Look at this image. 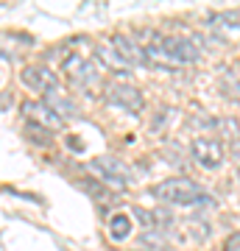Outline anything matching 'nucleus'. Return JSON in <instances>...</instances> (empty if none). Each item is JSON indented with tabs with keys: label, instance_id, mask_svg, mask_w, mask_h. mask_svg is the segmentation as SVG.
<instances>
[{
	"label": "nucleus",
	"instance_id": "nucleus-1",
	"mask_svg": "<svg viewBox=\"0 0 240 251\" xmlns=\"http://www.w3.org/2000/svg\"><path fill=\"white\" fill-rule=\"evenodd\" d=\"M151 193H154V198H160V201H165V204L190 206L204 190L190 179H165V181H160V184H154Z\"/></svg>",
	"mask_w": 240,
	"mask_h": 251
},
{
	"label": "nucleus",
	"instance_id": "nucleus-2",
	"mask_svg": "<svg viewBox=\"0 0 240 251\" xmlns=\"http://www.w3.org/2000/svg\"><path fill=\"white\" fill-rule=\"evenodd\" d=\"M89 171L98 173L101 181L115 184V187L132 184V171H129V165H123V162L115 159V156H98V159H92L89 162Z\"/></svg>",
	"mask_w": 240,
	"mask_h": 251
},
{
	"label": "nucleus",
	"instance_id": "nucleus-3",
	"mask_svg": "<svg viewBox=\"0 0 240 251\" xmlns=\"http://www.w3.org/2000/svg\"><path fill=\"white\" fill-rule=\"evenodd\" d=\"M160 48L173 64H196L201 59L196 39H187V36H162Z\"/></svg>",
	"mask_w": 240,
	"mask_h": 251
},
{
	"label": "nucleus",
	"instance_id": "nucleus-4",
	"mask_svg": "<svg viewBox=\"0 0 240 251\" xmlns=\"http://www.w3.org/2000/svg\"><path fill=\"white\" fill-rule=\"evenodd\" d=\"M107 98H109V103H115V106L126 109V112H132V115L142 112V106H145L142 92L137 90L134 84H126V81H115V84H109Z\"/></svg>",
	"mask_w": 240,
	"mask_h": 251
},
{
	"label": "nucleus",
	"instance_id": "nucleus-5",
	"mask_svg": "<svg viewBox=\"0 0 240 251\" xmlns=\"http://www.w3.org/2000/svg\"><path fill=\"white\" fill-rule=\"evenodd\" d=\"M62 70L76 87H84V90H87V87H95V81H98V73H95L92 62L84 59V56H79V53L67 56V59L62 62Z\"/></svg>",
	"mask_w": 240,
	"mask_h": 251
},
{
	"label": "nucleus",
	"instance_id": "nucleus-6",
	"mask_svg": "<svg viewBox=\"0 0 240 251\" xmlns=\"http://www.w3.org/2000/svg\"><path fill=\"white\" fill-rule=\"evenodd\" d=\"M193 159L204 168V171H215L223 162V145L215 137H196L193 140Z\"/></svg>",
	"mask_w": 240,
	"mask_h": 251
},
{
	"label": "nucleus",
	"instance_id": "nucleus-7",
	"mask_svg": "<svg viewBox=\"0 0 240 251\" xmlns=\"http://www.w3.org/2000/svg\"><path fill=\"white\" fill-rule=\"evenodd\" d=\"M20 81L26 84L28 90L42 92V95L59 87V78L53 75V70H48L42 64H28V67H23V70H20Z\"/></svg>",
	"mask_w": 240,
	"mask_h": 251
},
{
	"label": "nucleus",
	"instance_id": "nucleus-8",
	"mask_svg": "<svg viewBox=\"0 0 240 251\" xmlns=\"http://www.w3.org/2000/svg\"><path fill=\"white\" fill-rule=\"evenodd\" d=\"M23 115H28V120H31V123L42 126V128H48V131L62 128V117L53 115V112L45 106L42 100H39V103H36V100H26V103H23Z\"/></svg>",
	"mask_w": 240,
	"mask_h": 251
},
{
	"label": "nucleus",
	"instance_id": "nucleus-9",
	"mask_svg": "<svg viewBox=\"0 0 240 251\" xmlns=\"http://www.w3.org/2000/svg\"><path fill=\"white\" fill-rule=\"evenodd\" d=\"M112 45H115V50L120 53V59H123L129 67L132 64H140V62H145V56H142V48L134 42L132 36H126V34H115L112 36Z\"/></svg>",
	"mask_w": 240,
	"mask_h": 251
},
{
	"label": "nucleus",
	"instance_id": "nucleus-10",
	"mask_svg": "<svg viewBox=\"0 0 240 251\" xmlns=\"http://www.w3.org/2000/svg\"><path fill=\"white\" fill-rule=\"evenodd\" d=\"M45 106L51 109L53 115H59L64 120V117H76V103H73L67 95H64V90L62 87H56V90H51V92H45V100H42Z\"/></svg>",
	"mask_w": 240,
	"mask_h": 251
},
{
	"label": "nucleus",
	"instance_id": "nucleus-11",
	"mask_svg": "<svg viewBox=\"0 0 240 251\" xmlns=\"http://www.w3.org/2000/svg\"><path fill=\"white\" fill-rule=\"evenodd\" d=\"M95 53H98V59L104 62V70H112V73H117V75H129V73H132V67L120 59V53H117L112 45H101Z\"/></svg>",
	"mask_w": 240,
	"mask_h": 251
},
{
	"label": "nucleus",
	"instance_id": "nucleus-12",
	"mask_svg": "<svg viewBox=\"0 0 240 251\" xmlns=\"http://www.w3.org/2000/svg\"><path fill=\"white\" fill-rule=\"evenodd\" d=\"M132 234V218L126 215V212H117V215H112L109 218V237L112 240H126Z\"/></svg>",
	"mask_w": 240,
	"mask_h": 251
},
{
	"label": "nucleus",
	"instance_id": "nucleus-13",
	"mask_svg": "<svg viewBox=\"0 0 240 251\" xmlns=\"http://www.w3.org/2000/svg\"><path fill=\"white\" fill-rule=\"evenodd\" d=\"M213 25L218 28H240V9H226L213 17Z\"/></svg>",
	"mask_w": 240,
	"mask_h": 251
},
{
	"label": "nucleus",
	"instance_id": "nucleus-14",
	"mask_svg": "<svg viewBox=\"0 0 240 251\" xmlns=\"http://www.w3.org/2000/svg\"><path fill=\"white\" fill-rule=\"evenodd\" d=\"M142 246H148L145 251H165V243H162V237H157L154 232H145V234H142Z\"/></svg>",
	"mask_w": 240,
	"mask_h": 251
},
{
	"label": "nucleus",
	"instance_id": "nucleus-15",
	"mask_svg": "<svg viewBox=\"0 0 240 251\" xmlns=\"http://www.w3.org/2000/svg\"><path fill=\"white\" fill-rule=\"evenodd\" d=\"M223 251H240V232H238V234H232L229 240H226Z\"/></svg>",
	"mask_w": 240,
	"mask_h": 251
},
{
	"label": "nucleus",
	"instance_id": "nucleus-16",
	"mask_svg": "<svg viewBox=\"0 0 240 251\" xmlns=\"http://www.w3.org/2000/svg\"><path fill=\"white\" fill-rule=\"evenodd\" d=\"M238 181H240V171H238Z\"/></svg>",
	"mask_w": 240,
	"mask_h": 251
}]
</instances>
